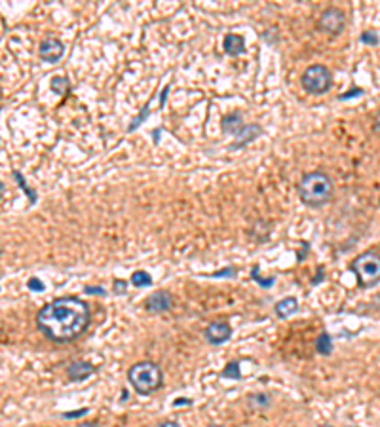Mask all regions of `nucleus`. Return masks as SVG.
<instances>
[{
	"label": "nucleus",
	"mask_w": 380,
	"mask_h": 427,
	"mask_svg": "<svg viewBox=\"0 0 380 427\" xmlns=\"http://www.w3.org/2000/svg\"><path fill=\"white\" fill-rule=\"evenodd\" d=\"M92 321V312L78 296H61L42 307L36 315V325L50 340L67 344L80 338Z\"/></svg>",
	"instance_id": "obj_1"
},
{
	"label": "nucleus",
	"mask_w": 380,
	"mask_h": 427,
	"mask_svg": "<svg viewBox=\"0 0 380 427\" xmlns=\"http://www.w3.org/2000/svg\"><path fill=\"white\" fill-rule=\"evenodd\" d=\"M300 201L308 207H323L333 201L334 184L325 171L306 173L297 184Z\"/></svg>",
	"instance_id": "obj_2"
},
{
	"label": "nucleus",
	"mask_w": 380,
	"mask_h": 427,
	"mask_svg": "<svg viewBox=\"0 0 380 427\" xmlns=\"http://www.w3.org/2000/svg\"><path fill=\"white\" fill-rule=\"evenodd\" d=\"M127 380L139 395H150L158 391L164 382V374L158 363L154 361H141L135 363L127 372Z\"/></svg>",
	"instance_id": "obj_3"
},
{
	"label": "nucleus",
	"mask_w": 380,
	"mask_h": 427,
	"mask_svg": "<svg viewBox=\"0 0 380 427\" xmlns=\"http://www.w3.org/2000/svg\"><path fill=\"white\" fill-rule=\"evenodd\" d=\"M352 272L361 289L374 287L380 281V254L376 251H365L352 262Z\"/></svg>",
	"instance_id": "obj_4"
},
{
	"label": "nucleus",
	"mask_w": 380,
	"mask_h": 427,
	"mask_svg": "<svg viewBox=\"0 0 380 427\" xmlns=\"http://www.w3.org/2000/svg\"><path fill=\"white\" fill-rule=\"evenodd\" d=\"M300 84L308 93L323 95L333 86V74L325 65H310L300 74Z\"/></svg>",
	"instance_id": "obj_5"
},
{
	"label": "nucleus",
	"mask_w": 380,
	"mask_h": 427,
	"mask_svg": "<svg viewBox=\"0 0 380 427\" xmlns=\"http://www.w3.org/2000/svg\"><path fill=\"white\" fill-rule=\"evenodd\" d=\"M318 29L325 34L339 36L346 29V14L337 6L327 8V10H323L320 14V17H318Z\"/></svg>",
	"instance_id": "obj_6"
},
{
	"label": "nucleus",
	"mask_w": 380,
	"mask_h": 427,
	"mask_svg": "<svg viewBox=\"0 0 380 427\" xmlns=\"http://www.w3.org/2000/svg\"><path fill=\"white\" fill-rule=\"evenodd\" d=\"M38 55L44 63H57V61L65 55V44L59 40V38H44L40 42V48H38Z\"/></svg>",
	"instance_id": "obj_7"
},
{
	"label": "nucleus",
	"mask_w": 380,
	"mask_h": 427,
	"mask_svg": "<svg viewBox=\"0 0 380 427\" xmlns=\"http://www.w3.org/2000/svg\"><path fill=\"white\" fill-rule=\"evenodd\" d=\"M230 336H232V328H230V325H228L227 321H213L206 328V340L211 346L225 344V342L230 340Z\"/></svg>",
	"instance_id": "obj_8"
},
{
	"label": "nucleus",
	"mask_w": 380,
	"mask_h": 427,
	"mask_svg": "<svg viewBox=\"0 0 380 427\" xmlns=\"http://www.w3.org/2000/svg\"><path fill=\"white\" fill-rule=\"evenodd\" d=\"M173 306V296L167 293V291H158V293L150 294L147 300H145V307L150 314H164L169 312Z\"/></svg>",
	"instance_id": "obj_9"
},
{
	"label": "nucleus",
	"mask_w": 380,
	"mask_h": 427,
	"mask_svg": "<svg viewBox=\"0 0 380 427\" xmlns=\"http://www.w3.org/2000/svg\"><path fill=\"white\" fill-rule=\"evenodd\" d=\"M94 372H95V367L92 363H87V361H74V363L69 365V370H67L69 380L71 382L86 380V378H90Z\"/></svg>",
	"instance_id": "obj_10"
},
{
	"label": "nucleus",
	"mask_w": 380,
	"mask_h": 427,
	"mask_svg": "<svg viewBox=\"0 0 380 427\" xmlns=\"http://www.w3.org/2000/svg\"><path fill=\"white\" fill-rule=\"evenodd\" d=\"M222 48L228 55H241L245 52V40L241 34H227L222 40Z\"/></svg>",
	"instance_id": "obj_11"
},
{
	"label": "nucleus",
	"mask_w": 380,
	"mask_h": 427,
	"mask_svg": "<svg viewBox=\"0 0 380 427\" xmlns=\"http://www.w3.org/2000/svg\"><path fill=\"white\" fill-rule=\"evenodd\" d=\"M222 131L225 133H230V135H240L241 131H243V122H241V114L240 112H232V114H227L225 118H222Z\"/></svg>",
	"instance_id": "obj_12"
},
{
	"label": "nucleus",
	"mask_w": 380,
	"mask_h": 427,
	"mask_svg": "<svg viewBox=\"0 0 380 427\" xmlns=\"http://www.w3.org/2000/svg\"><path fill=\"white\" fill-rule=\"evenodd\" d=\"M297 310H299V302H297V298H293V296H287V298H283V300H280L276 306H274V312H276V315L278 317H281V319H287V317H291L293 314H297Z\"/></svg>",
	"instance_id": "obj_13"
},
{
	"label": "nucleus",
	"mask_w": 380,
	"mask_h": 427,
	"mask_svg": "<svg viewBox=\"0 0 380 427\" xmlns=\"http://www.w3.org/2000/svg\"><path fill=\"white\" fill-rule=\"evenodd\" d=\"M262 133V129H260V126H257V124H251V126H245L243 127V131L240 133V143H236V145H232V148H241L243 145H247V143H251L253 139H257L259 135Z\"/></svg>",
	"instance_id": "obj_14"
},
{
	"label": "nucleus",
	"mask_w": 380,
	"mask_h": 427,
	"mask_svg": "<svg viewBox=\"0 0 380 427\" xmlns=\"http://www.w3.org/2000/svg\"><path fill=\"white\" fill-rule=\"evenodd\" d=\"M316 349L320 351L321 355H329L331 351H333V338H331V334H320V338L316 340Z\"/></svg>",
	"instance_id": "obj_15"
},
{
	"label": "nucleus",
	"mask_w": 380,
	"mask_h": 427,
	"mask_svg": "<svg viewBox=\"0 0 380 427\" xmlns=\"http://www.w3.org/2000/svg\"><path fill=\"white\" fill-rule=\"evenodd\" d=\"M52 89H54L57 95H67L69 91H71V84H69L67 78H63V76H55L54 80H52Z\"/></svg>",
	"instance_id": "obj_16"
},
{
	"label": "nucleus",
	"mask_w": 380,
	"mask_h": 427,
	"mask_svg": "<svg viewBox=\"0 0 380 427\" xmlns=\"http://www.w3.org/2000/svg\"><path fill=\"white\" fill-rule=\"evenodd\" d=\"M131 285L133 287H150L152 285V279H150V275L147 274V272H135L133 275H131Z\"/></svg>",
	"instance_id": "obj_17"
},
{
	"label": "nucleus",
	"mask_w": 380,
	"mask_h": 427,
	"mask_svg": "<svg viewBox=\"0 0 380 427\" xmlns=\"http://www.w3.org/2000/svg\"><path fill=\"white\" fill-rule=\"evenodd\" d=\"M247 402H249L251 407L266 408L268 405H270V397L264 393H255V395H249V397H247Z\"/></svg>",
	"instance_id": "obj_18"
},
{
	"label": "nucleus",
	"mask_w": 380,
	"mask_h": 427,
	"mask_svg": "<svg viewBox=\"0 0 380 427\" xmlns=\"http://www.w3.org/2000/svg\"><path fill=\"white\" fill-rule=\"evenodd\" d=\"M222 378H230V380H240L241 378V370H240V363H230L225 367V370L220 372Z\"/></svg>",
	"instance_id": "obj_19"
},
{
	"label": "nucleus",
	"mask_w": 380,
	"mask_h": 427,
	"mask_svg": "<svg viewBox=\"0 0 380 427\" xmlns=\"http://www.w3.org/2000/svg\"><path fill=\"white\" fill-rule=\"evenodd\" d=\"M360 38L363 44H371V46H373V44H378V34L374 33V31H365V33H361Z\"/></svg>",
	"instance_id": "obj_20"
},
{
	"label": "nucleus",
	"mask_w": 380,
	"mask_h": 427,
	"mask_svg": "<svg viewBox=\"0 0 380 427\" xmlns=\"http://www.w3.org/2000/svg\"><path fill=\"white\" fill-rule=\"evenodd\" d=\"M27 287L31 289V291H36V293H40V291H44V283H42L40 279H36V277H31L27 283Z\"/></svg>",
	"instance_id": "obj_21"
},
{
	"label": "nucleus",
	"mask_w": 380,
	"mask_h": 427,
	"mask_svg": "<svg viewBox=\"0 0 380 427\" xmlns=\"http://www.w3.org/2000/svg\"><path fill=\"white\" fill-rule=\"evenodd\" d=\"M84 414H87V408H80V410H73V412H65V414H63V418H67V420H73V418H82Z\"/></svg>",
	"instance_id": "obj_22"
},
{
	"label": "nucleus",
	"mask_w": 380,
	"mask_h": 427,
	"mask_svg": "<svg viewBox=\"0 0 380 427\" xmlns=\"http://www.w3.org/2000/svg\"><path fill=\"white\" fill-rule=\"evenodd\" d=\"M361 93H363V89H361V87H355V89H350L346 95H340L339 99L340 101H348V99H352V97H360Z\"/></svg>",
	"instance_id": "obj_23"
},
{
	"label": "nucleus",
	"mask_w": 380,
	"mask_h": 427,
	"mask_svg": "<svg viewBox=\"0 0 380 427\" xmlns=\"http://www.w3.org/2000/svg\"><path fill=\"white\" fill-rule=\"evenodd\" d=\"M126 287H127L126 281H122V279H116V281H114V291H116L118 294H124V293H126Z\"/></svg>",
	"instance_id": "obj_24"
},
{
	"label": "nucleus",
	"mask_w": 380,
	"mask_h": 427,
	"mask_svg": "<svg viewBox=\"0 0 380 427\" xmlns=\"http://www.w3.org/2000/svg\"><path fill=\"white\" fill-rule=\"evenodd\" d=\"M232 275H236V270H234V268H227V270H222V272L213 274V277H232Z\"/></svg>",
	"instance_id": "obj_25"
},
{
	"label": "nucleus",
	"mask_w": 380,
	"mask_h": 427,
	"mask_svg": "<svg viewBox=\"0 0 380 427\" xmlns=\"http://www.w3.org/2000/svg\"><path fill=\"white\" fill-rule=\"evenodd\" d=\"M253 279H255V281H259L262 287H272V285H274V279H260L259 275H257V272H255V270H253Z\"/></svg>",
	"instance_id": "obj_26"
},
{
	"label": "nucleus",
	"mask_w": 380,
	"mask_h": 427,
	"mask_svg": "<svg viewBox=\"0 0 380 427\" xmlns=\"http://www.w3.org/2000/svg\"><path fill=\"white\" fill-rule=\"evenodd\" d=\"M373 131L376 135H380V110L376 112V116H374V120H373Z\"/></svg>",
	"instance_id": "obj_27"
},
{
	"label": "nucleus",
	"mask_w": 380,
	"mask_h": 427,
	"mask_svg": "<svg viewBox=\"0 0 380 427\" xmlns=\"http://www.w3.org/2000/svg\"><path fill=\"white\" fill-rule=\"evenodd\" d=\"M86 293L90 294H105V291L101 287H86Z\"/></svg>",
	"instance_id": "obj_28"
},
{
	"label": "nucleus",
	"mask_w": 380,
	"mask_h": 427,
	"mask_svg": "<svg viewBox=\"0 0 380 427\" xmlns=\"http://www.w3.org/2000/svg\"><path fill=\"white\" fill-rule=\"evenodd\" d=\"M156 427H181V425H179V423H175V421L166 420V421H162V423H158Z\"/></svg>",
	"instance_id": "obj_29"
},
{
	"label": "nucleus",
	"mask_w": 380,
	"mask_h": 427,
	"mask_svg": "<svg viewBox=\"0 0 380 427\" xmlns=\"http://www.w3.org/2000/svg\"><path fill=\"white\" fill-rule=\"evenodd\" d=\"M183 405H190V399H177V400H173V407H183Z\"/></svg>",
	"instance_id": "obj_30"
},
{
	"label": "nucleus",
	"mask_w": 380,
	"mask_h": 427,
	"mask_svg": "<svg viewBox=\"0 0 380 427\" xmlns=\"http://www.w3.org/2000/svg\"><path fill=\"white\" fill-rule=\"evenodd\" d=\"M321 274H323V268H320V270H318V277H316V279L312 281L314 285H316V283H320V281L323 279V275H321Z\"/></svg>",
	"instance_id": "obj_31"
},
{
	"label": "nucleus",
	"mask_w": 380,
	"mask_h": 427,
	"mask_svg": "<svg viewBox=\"0 0 380 427\" xmlns=\"http://www.w3.org/2000/svg\"><path fill=\"white\" fill-rule=\"evenodd\" d=\"M76 427H99V425L94 423V421H86V423H80V425H76Z\"/></svg>",
	"instance_id": "obj_32"
},
{
	"label": "nucleus",
	"mask_w": 380,
	"mask_h": 427,
	"mask_svg": "<svg viewBox=\"0 0 380 427\" xmlns=\"http://www.w3.org/2000/svg\"><path fill=\"white\" fill-rule=\"evenodd\" d=\"M209 427H220V425H209Z\"/></svg>",
	"instance_id": "obj_33"
},
{
	"label": "nucleus",
	"mask_w": 380,
	"mask_h": 427,
	"mask_svg": "<svg viewBox=\"0 0 380 427\" xmlns=\"http://www.w3.org/2000/svg\"><path fill=\"white\" fill-rule=\"evenodd\" d=\"M323 427H331V425H323Z\"/></svg>",
	"instance_id": "obj_34"
}]
</instances>
